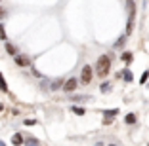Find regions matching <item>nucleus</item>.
I'll return each instance as SVG.
<instances>
[{"instance_id": "nucleus-5", "label": "nucleus", "mask_w": 149, "mask_h": 146, "mask_svg": "<svg viewBox=\"0 0 149 146\" xmlns=\"http://www.w3.org/2000/svg\"><path fill=\"white\" fill-rule=\"evenodd\" d=\"M117 76H118V78H123L124 82H132V80H134V76H132V72H130V70H128V69L120 70V72L117 74Z\"/></svg>"}, {"instance_id": "nucleus-10", "label": "nucleus", "mask_w": 149, "mask_h": 146, "mask_svg": "<svg viewBox=\"0 0 149 146\" xmlns=\"http://www.w3.org/2000/svg\"><path fill=\"white\" fill-rule=\"evenodd\" d=\"M0 91H4V93H8V84H6V80H4V74L0 72Z\"/></svg>"}, {"instance_id": "nucleus-13", "label": "nucleus", "mask_w": 149, "mask_h": 146, "mask_svg": "<svg viewBox=\"0 0 149 146\" xmlns=\"http://www.w3.org/2000/svg\"><path fill=\"white\" fill-rule=\"evenodd\" d=\"M132 57H134V55H132L130 51H124L123 55H120V61H124V63L128 64V63H132Z\"/></svg>"}, {"instance_id": "nucleus-21", "label": "nucleus", "mask_w": 149, "mask_h": 146, "mask_svg": "<svg viewBox=\"0 0 149 146\" xmlns=\"http://www.w3.org/2000/svg\"><path fill=\"white\" fill-rule=\"evenodd\" d=\"M23 123H25V125H35V123H36V120H25Z\"/></svg>"}, {"instance_id": "nucleus-8", "label": "nucleus", "mask_w": 149, "mask_h": 146, "mask_svg": "<svg viewBox=\"0 0 149 146\" xmlns=\"http://www.w3.org/2000/svg\"><path fill=\"white\" fill-rule=\"evenodd\" d=\"M23 144H25V146H40V141H38V138H35V137H27Z\"/></svg>"}, {"instance_id": "nucleus-7", "label": "nucleus", "mask_w": 149, "mask_h": 146, "mask_svg": "<svg viewBox=\"0 0 149 146\" xmlns=\"http://www.w3.org/2000/svg\"><path fill=\"white\" fill-rule=\"evenodd\" d=\"M23 142H25V138H23L21 133H15V135L12 137V144H13V146H21Z\"/></svg>"}, {"instance_id": "nucleus-6", "label": "nucleus", "mask_w": 149, "mask_h": 146, "mask_svg": "<svg viewBox=\"0 0 149 146\" xmlns=\"http://www.w3.org/2000/svg\"><path fill=\"white\" fill-rule=\"evenodd\" d=\"M63 84H65V82H63L61 78H56V80H52V84H50V91H57L59 87L63 89Z\"/></svg>"}, {"instance_id": "nucleus-24", "label": "nucleus", "mask_w": 149, "mask_h": 146, "mask_svg": "<svg viewBox=\"0 0 149 146\" xmlns=\"http://www.w3.org/2000/svg\"><path fill=\"white\" fill-rule=\"evenodd\" d=\"M0 146H6V144H4V142H2V141H0Z\"/></svg>"}, {"instance_id": "nucleus-2", "label": "nucleus", "mask_w": 149, "mask_h": 146, "mask_svg": "<svg viewBox=\"0 0 149 146\" xmlns=\"http://www.w3.org/2000/svg\"><path fill=\"white\" fill-rule=\"evenodd\" d=\"M92 76H94V69L90 66V64H86L82 69V76H80V82L82 84H90L92 82Z\"/></svg>"}, {"instance_id": "nucleus-20", "label": "nucleus", "mask_w": 149, "mask_h": 146, "mask_svg": "<svg viewBox=\"0 0 149 146\" xmlns=\"http://www.w3.org/2000/svg\"><path fill=\"white\" fill-rule=\"evenodd\" d=\"M113 123V120H111V118H103V125H111Z\"/></svg>"}, {"instance_id": "nucleus-11", "label": "nucleus", "mask_w": 149, "mask_h": 146, "mask_svg": "<svg viewBox=\"0 0 149 146\" xmlns=\"http://www.w3.org/2000/svg\"><path fill=\"white\" fill-rule=\"evenodd\" d=\"M71 112L77 114V116H84V114H86V110H84L82 106H71Z\"/></svg>"}, {"instance_id": "nucleus-1", "label": "nucleus", "mask_w": 149, "mask_h": 146, "mask_svg": "<svg viewBox=\"0 0 149 146\" xmlns=\"http://www.w3.org/2000/svg\"><path fill=\"white\" fill-rule=\"evenodd\" d=\"M109 69H111V57L109 55H101L96 63V76L100 78H105L109 74Z\"/></svg>"}, {"instance_id": "nucleus-14", "label": "nucleus", "mask_w": 149, "mask_h": 146, "mask_svg": "<svg viewBox=\"0 0 149 146\" xmlns=\"http://www.w3.org/2000/svg\"><path fill=\"white\" fill-rule=\"evenodd\" d=\"M117 114H118V108H111V110H105V112H103V116H105V118H115Z\"/></svg>"}, {"instance_id": "nucleus-4", "label": "nucleus", "mask_w": 149, "mask_h": 146, "mask_svg": "<svg viewBox=\"0 0 149 146\" xmlns=\"http://www.w3.org/2000/svg\"><path fill=\"white\" fill-rule=\"evenodd\" d=\"M15 64H17V66H29V64H31V59H29V57L27 55H15Z\"/></svg>"}, {"instance_id": "nucleus-22", "label": "nucleus", "mask_w": 149, "mask_h": 146, "mask_svg": "<svg viewBox=\"0 0 149 146\" xmlns=\"http://www.w3.org/2000/svg\"><path fill=\"white\" fill-rule=\"evenodd\" d=\"M2 17H6V13H4V10L0 8V19H2Z\"/></svg>"}, {"instance_id": "nucleus-3", "label": "nucleus", "mask_w": 149, "mask_h": 146, "mask_svg": "<svg viewBox=\"0 0 149 146\" xmlns=\"http://www.w3.org/2000/svg\"><path fill=\"white\" fill-rule=\"evenodd\" d=\"M77 87H79V80H77V78H69V80L63 84V91H65V93H73Z\"/></svg>"}, {"instance_id": "nucleus-18", "label": "nucleus", "mask_w": 149, "mask_h": 146, "mask_svg": "<svg viewBox=\"0 0 149 146\" xmlns=\"http://www.w3.org/2000/svg\"><path fill=\"white\" fill-rule=\"evenodd\" d=\"M147 80H149V70H145V72L141 74V78H140V82H141V84H145V82H147Z\"/></svg>"}, {"instance_id": "nucleus-19", "label": "nucleus", "mask_w": 149, "mask_h": 146, "mask_svg": "<svg viewBox=\"0 0 149 146\" xmlns=\"http://www.w3.org/2000/svg\"><path fill=\"white\" fill-rule=\"evenodd\" d=\"M6 38H8V36H6V30H4V25H0V40H4V42H6Z\"/></svg>"}, {"instance_id": "nucleus-23", "label": "nucleus", "mask_w": 149, "mask_h": 146, "mask_svg": "<svg viewBox=\"0 0 149 146\" xmlns=\"http://www.w3.org/2000/svg\"><path fill=\"white\" fill-rule=\"evenodd\" d=\"M2 110H4V104H2V103H0V112H2Z\"/></svg>"}, {"instance_id": "nucleus-12", "label": "nucleus", "mask_w": 149, "mask_h": 146, "mask_svg": "<svg viewBox=\"0 0 149 146\" xmlns=\"http://www.w3.org/2000/svg\"><path fill=\"white\" fill-rule=\"evenodd\" d=\"M136 120H138L136 114H132V112H130V114H126V118H124V121H126L128 125H134V123H136Z\"/></svg>"}, {"instance_id": "nucleus-9", "label": "nucleus", "mask_w": 149, "mask_h": 146, "mask_svg": "<svg viewBox=\"0 0 149 146\" xmlns=\"http://www.w3.org/2000/svg\"><path fill=\"white\" fill-rule=\"evenodd\" d=\"M73 101L74 103H86V101H92V97H88V95H73Z\"/></svg>"}, {"instance_id": "nucleus-16", "label": "nucleus", "mask_w": 149, "mask_h": 146, "mask_svg": "<svg viewBox=\"0 0 149 146\" xmlns=\"http://www.w3.org/2000/svg\"><path fill=\"white\" fill-rule=\"evenodd\" d=\"M124 40H126V38H124V36H120V38H118L117 42L113 44V47H115V49H118V47H123V46H124Z\"/></svg>"}, {"instance_id": "nucleus-17", "label": "nucleus", "mask_w": 149, "mask_h": 146, "mask_svg": "<svg viewBox=\"0 0 149 146\" xmlns=\"http://www.w3.org/2000/svg\"><path fill=\"white\" fill-rule=\"evenodd\" d=\"M109 87H111L109 82H103V84L100 86V91H101V93H107V91H109Z\"/></svg>"}, {"instance_id": "nucleus-15", "label": "nucleus", "mask_w": 149, "mask_h": 146, "mask_svg": "<svg viewBox=\"0 0 149 146\" xmlns=\"http://www.w3.org/2000/svg\"><path fill=\"white\" fill-rule=\"evenodd\" d=\"M6 51H8L10 55H17V47L12 46V44H6Z\"/></svg>"}, {"instance_id": "nucleus-25", "label": "nucleus", "mask_w": 149, "mask_h": 146, "mask_svg": "<svg viewBox=\"0 0 149 146\" xmlns=\"http://www.w3.org/2000/svg\"><path fill=\"white\" fill-rule=\"evenodd\" d=\"M109 146H117V144H109Z\"/></svg>"}]
</instances>
